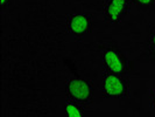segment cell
Instances as JSON below:
<instances>
[{
    "instance_id": "6da1fadb",
    "label": "cell",
    "mask_w": 155,
    "mask_h": 117,
    "mask_svg": "<svg viewBox=\"0 0 155 117\" xmlns=\"http://www.w3.org/2000/svg\"><path fill=\"white\" fill-rule=\"evenodd\" d=\"M68 95L77 103H85L91 100L93 95L92 86L83 80H70L67 84Z\"/></svg>"
},
{
    "instance_id": "7a4b0ae2",
    "label": "cell",
    "mask_w": 155,
    "mask_h": 117,
    "mask_svg": "<svg viewBox=\"0 0 155 117\" xmlns=\"http://www.w3.org/2000/svg\"><path fill=\"white\" fill-rule=\"evenodd\" d=\"M103 90L106 97L119 98V97H124L126 95L127 87L125 81L119 75L113 73H107L105 74V77H104Z\"/></svg>"
},
{
    "instance_id": "3957f363",
    "label": "cell",
    "mask_w": 155,
    "mask_h": 117,
    "mask_svg": "<svg viewBox=\"0 0 155 117\" xmlns=\"http://www.w3.org/2000/svg\"><path fill=\"white\" fill-rule=\"evenodd\" d=\"M128 9V0H105L104 14L111 22H119Z\"/></svg>"
},
{
    "instance_id": "277c9868",
    "label": "cell",
    "mask_w": 155,
    "mask_h": 117,
    "mask_svg": "<svg viewBox=\"0 0 155 117\" xmlns=\"http://www.w3.org/2000/svg\"><path fill=\"white\" fill-rule=\"evenodd\" d=\"M103 61H104L106 69L109 70V73L121 75L125 71V68H126L125 60L114 49H111V48L105 49L103 52Z\"/></svg>"
},
{
    "instance_id": "5b68a950",
    "label": "cell",
    "mask_w": 155,
    "mask_h": 117,
    "mask_svg": "<svg viewBox=\"0 0 155 117\" xmlns=\"http://www.w3.org/2000/svg\"><path fill=\"white\" fill-rule=\"evenodd\" d=\"M68 29L76 36L87 34L91 29V18L86 14H74L68 20Z\"/></svg>"
},
{
    "instance_id": "8992f818",
    "label": "cell",
    "mask_w": 155,
    "mask_h": 117,
    "mask_svg": "<svg viewBox=\"0 0 155 117\" xmlns=\"http://www.w3.org/2000/svg\"><path fill=\"white\" fill-rule=\"evenodd\" d=\"M65 112H67V117H84L82 108L75 101H67Z\"/></svg>"
},
{
    "instance_id": "52a82bcc",
    "label": "cell",
    "mask_w": 155,
    "mask_h": 117,
    "mask_svg": "<svg viewBox=\"0 0 155 117\" xmlns=\"http://www.w3.org/2000/svg\"><path fill=\"white\" fill-rule=\"evenodd\" d=\"M149 48H150V50L155 54V31H154V33L152 34L150 40H149Z\"/></svg>"
},
{
    "instance_id": "ba28073f",
    "label": "cell",
    "mask_w": 155,
    "mask_h": 117,
    "mask_svg": "<svg viewBox=\"0 0 155 117\" xmlns=\"http://www.w3.org/2000/svg\"><path fill=\"white\" fill-rule=\"evenodd\" d=\"M137 1L140 5H146V6H149V5H153L155 2V0H134Z\"/></svg>"
},
{
    "instance_id": "9c48e42d",
    "label": "cell",
    "mask_w": 155,
    "mask_h": 117,
    "mask_svg": "<svg viewBox=\"0 0 155 117\" xmlns=\"http://www.w3.org/2000/svg\"><path fill=\"white\" fill-rule=\"evenodd\" d=\"M152 103H153V105L155 107V88L152 90Z\"/></svg>"
},
{
    "instance_id": "30bf717a",
    "label": "cell",
    "mask_w": 155,
    "mask_h": 117,
    "mask_svg": "<svg viewBox=\"0 0 155 117\" xmlns=\"http://www.w3.org/2000/svg\"><path fill=\"white\" fill-rule=\"evenodd\" d=\"M0 2H1V7H4V6L8 2V0H0Z\"/></svg>"
}]
</instances>
